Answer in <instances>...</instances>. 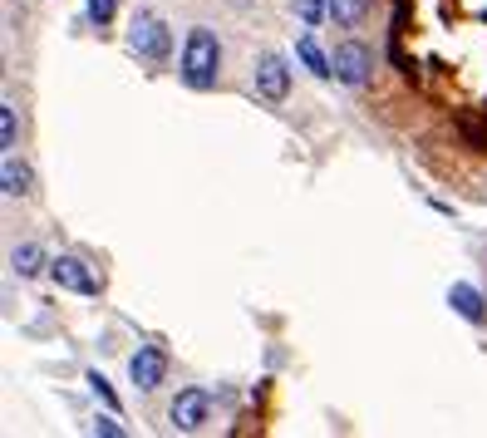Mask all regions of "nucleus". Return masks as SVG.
Returning a JSON list of instances; mask_svg holds the SVG:
<instances>
[{
  "instance_id": "obj_3",
  "label": "nucleus",
  "mask_w": 487,
  "mask_h": 438,
  "mask_svg": "<svg viewBox=\"0 0 487 438\" xmlns=\"http://www.w3.org/2000/svg\"><path fill=\"white\" fill-rule=\"evenodd\" d=\"M330 65H335L339 84L360 89L364 79H370V69H374V50H370V44H360V40H339L335 54H330Z\"/></svg>"
},
{
  "instance_id": "obj_17",
  "label": "nucleus",
  "mask_w": 487,
  "mask_h": 438,
  "mask_svg": "<svg viewBox=\"0 0 487 438\" xmlns=\"http://www.w3.org/2000/svg\"><path fill=\"white\" fill-rule=\"evenodd\" d=\"M114 414H118V409H114ZM114 414H104V418H94V428H99V434H114V438H118V434H124V424H118V418H114Z\"/></svg>"
},
{
  "instance_id": "obj_13",
  "label": "nucleus",
  "mask_w": 487,
  "mask_h": 438,
  "mask_svg": "<svg viewBox=\"0 0 487 438\" xmlns=\"http://www.w3.org/2000/svg\"><path fill=\"white\" fill-rule=\"evenodd\" d=\"M0 143H5V153L20 148V118H15V104H0Z\"/></svg>"
},
{
  "instance_id": "obj_1",
  "label": "nucleus",
  "mask_w": 487,
  "mask_h": 438,
  "mask_svg": "<svg viewBox=\"0 0 487 438\" xmlns=\"http://www.w3.org/2000/svg\"><path fill=\"white\" fill-rule=\"evenodd\" d=\"M178 75L188 89H197V94H207V89H217V75H222V44H217L212 30H188V44H182V60H178Z\"/></svg>"
},
{
  "instance_id": "obj_15",
  "label": "nucleus",
  "mask_w": 487,
  "mask_h": 438,
  "mask_svg": "<svg viewBox=\"0 0 487 438\" xmlns=\"http://www.w3.org/2000/svg\"><path fill=\"white\" fill-rule=\"evenodd\" d=\"M118 15V0H89V20L94 25H108Z\"/></svg>"
},
{
  "instance_id": "obj_7",
  "label": "nucleus",
  "mask_w": 487,
  "mask_h": 438,
  "mask_svg": "<svg viewBox=\"0 0 487 438\" xmlns=\"http://www.w3.org/2000/svg\"><path fill=\"white\" fill-rule=\"evenodd\" d=\"M128 374H133L138 389H158L163 379H168V354H163L158 345H138V354L128 360Z\"/></svg>"
},
{
  "instance_id": "obj_14",
  "label": "nucleus",
  "mask_w": 487,
  "mask_h": 438,
  "mask_svg": "<svg viewBox=\"0 0 487 438\" xmlns=\"http://www.w3.org/2000/svg\"><path fill=\"white\" fill-rule=\"evenodd\" d=\"M296 11H300V20H306V25H320L330 15V0H296Z\"/></svg>"
},
{
  "instance_id": "obj_8",
  "label": "nucleus",
  "mask_w": 487,
  "mask_h": 438,
  "mask_svg": "<svg viewBox=\"0 0 487 438\" xmlns=\"http://www.w3.org/2000/svg\"><path fill=\"white\" fill-rule=\"evenodd\" d=\"M0 182H5V197H30V168L20 163V153H5L0 158Z\"/></svg>"
},
{
  "instance_id": "obj_12",
  "label": "nucleus",
  "mask_w": 487,
  "mask_h": 438,
  "mask_svg": "<svg viewBox=\"0 0 487 438\" xmlns=\"http://www.w3.org/2000/svg\"><path fill=\"white\" fill-rule=\"evenodd\" d=\"M11 267H15V276H35V271H44V251L35 242H20L11 251Z\"/></svg>"
},
{
  "instance_id": "obj_5",
  "label": "nucleus",
  "mask_w": 487,
  "mask_h": 438,
  "mask_svg": "<svg viewBox=\"0 0 487 438\" xmlns=\"http://www.w3.org/2000/svg\"><path fill=\"white\" fill-rule=\"evenodd\" d=\"M256 94L266 99V104H286L291 99V69L281 54H261L256 60Z\"/></svg>"
},
{
  "instance_id": "obj_4",
  "label": "nucleus",
  "mask_w": 487,
  "mask_h": 438,
  "mask_svg": "<svg viewBox=\"0 0 487 438\" xmlns=\"http://www.w3.org/2000/svg\"><path fill=\"white\" fill-rule=\"evenodd\" d=\"M50 276H54V286H60V291H75V296H99V291H104V281L94 276V267L79 261V257H54L50 261Z\"/></svg>"
},
{
  "instance_id": "obj_16",
  "label": "nucleus",
  "mask_w": 487,
  "mask_h": 438,
  "mask_svg": "<svg viewBox=\"0 0 487 438\" xmlns=\"http://www.w3.org/2000/svg\"><path fill=\"white\" fill-rule=\"evenodd\" d=\"M89 385H94V394L104 399L108 409H118V394H114V389H108V379H104V374H89Z\"/></svg>"
},
{
  "instance_id": "obj_10",
  "label": "nucleus",
  "mask_w": 487,
  "mask_h": 438,
  "mask_svg": "<svg viewBox=\"0 0 487 438\" xmlns=\"http://www.w3.org/2000/svg\"><path fill=\"white\" fill-rule=\"evenodd\" d=\"M448 306H453L458 315H463V321H473V325H483V321H487V310H483V296H477V291L467 286V281H458V286L448 291Z\"/></svg>"
},
{
  "instance_id": "obj_6",
  "label": "nucleus",
  "mask_w": 487,
  "mask_h": 438,
  "mask_svg": "<svg viewBox=\"0 0 487 438\" xmlns=\"http://www.w3.org/2000/svg\"><path fill=\"white\" fill-rule=\"evenodd\" d=\"M168 418L182 428V434H197V428L212 418V394H207V389H182V394L172 399Z\"/></svg>"
},
{
  "instance_id": "obj_9",
  "label": "nucleus",
  "mask_w": 487,
  "mask_h": 438,
  "mask_svg": "<svg viewBox=\"0 0 487 438\" xmlns=\"http://www.w3.org/2000/svg\"><path fill=\"white\" fill-rule=\"evenodd\" d=\"M370 11H374V0H330V20L339 30H360L370 20Z\"/></svg>"
},
{
  "instance_id": "obj_2",
  "label": "nucleus",
  "mask_w": 487,
  "mask_h": 438,
  "mask_svg": "<svg viewBox=\"0 0 487 438\" xmlns=\"http://www.w3.org/2000/svg\"><path fill=\"white\" fill-rule=\"evenodd\" d=\"M128 50H133L138 60H148V65H168L172 60V30L153 11H138L133 25H128Z\"/></svg>"
},
{
  "instance_id": "obj_11",
  "label": "nucleus",
  "mask_w": 487,
  "mask_h": 438,
  "mask_svg": "<svg viewBox=\"0 0 487 438\" xmlns=\"http://www.w3.org/2000/svg\"><path fill=\"white\" fill-rule=\"evenodd\" d=\"M296 54H300V65H306L310 75H320V79L335 75V65H330V54L315 44V35H300V40H296Z\"/></svg>"
}]
</instances>
